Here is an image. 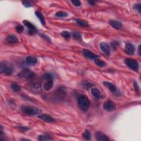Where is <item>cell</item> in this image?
I'll list each match as a JSON object with an SVG mask.
<instances>
[{"label": "cell", "instance_id": "cell-1", "mask_svg": "<svg viewBox=\"0 0 141 141\" xmlns=\"http://www.w3.org/2000/svg\"><path fill=\"white\" fill-rule=\"evenodd\" d=\"M0 72L5 76H11L13 72V66L8 61H2L0 65Z\"/></svg>", "mask_w": 141, "mask_h": 141}, {"label": "cell", "instance_id": "cell-2", "mask_svg": "<svg viewBox=\"0 0 141 141\" xmlns=\"http://www.w3.org/2000/svg\"><path fill=\"white\" fill-rule=\"evenodd\" d=\"M78 106L82 111H86L89 109L91 102L89 99L84 95H81L78 98Z\"/></svg>", "mask_w": 141, "mask_h": 141}, {"label": "cell", "instance_id": "cell-3", "mask_svg": "<svg viewBox=\"0 0 141 141\" xmlns=\"http://www.w3.org/2000/svg\"><path fill=\"white\" fill-rule=\"evenodd\" d=\"M22 111L28 115H40L42 113V110L40 109L33 106H23Z\"/></svg>", "mask_w": 141, "mask_h": 141}, {"label": "cell", "instance_id": "cell-4", "mask_svg": "<svg viewBox=\"0 0 141 141\" xmlns=\"http://www.w3.org/2000/svg\"><path fill=\"white\" fill-rule=\"evenodd\" d=\"M35 76V73L28 69H24L18 74V77L20 78L24 79H32L34 78Z\"/></svg>", "mask_w": 141, "mask_h": 141}, {"label": "cell", "instance_id": "cell-5", "mask_svg": "<svg viewBox=\"0 0 141 141\" xmlns=\"http://www.w3.org/2000/svg\"><path fill=\"white\" fill-rule=\"evenodd\" d=\"M125 63L129 67L134 71H137L139 67V65L136 60L132 58H126Z\"/></svg>", "mask_w": 141, "mask_h": 141}, {"label": "cell", "instance_id": "cell-6", "mask_svg": "<svg viewBox=\"0 0 141 141\" xmlns=\"http://www.w3.org/2000/svg\"><path fill=\"white\" fill-rule=\"evenodd\" d=\"M28 89L33 94H39L42 92V85L39 83H32L28 87Z\"/></svg>", "mask_w": 141, "mask_h": 141}, {"label": "cell", "instance_id": "cell-7", "mask_svg": "<svg viewBox=\"0 0 141 141\" xmlns=\"http://www.w3.org/2000/svg\"><path fill=\"white\" fill-rule=\"evenodd\" d=\"M104 109L107 111H113L116 110V105L111 100H106L104 102L103 104Z\"/></svg>", "mask_w": 141, "mask_h": 141}, {"label": "cell", "instance_id": "cell-8", "mask_svg": "<svg viewBox=\"0 0 141 141\" xmlns=\"http://www.w3.org/2000/svg\"><path fill=\"white\" fill-rule=\"evenodd\" d=\"M100 48L105 55L109 56L110 55V48L107 43L102 42L100 44Z\"/></svg>", "mask_w": 141, "mask_h": 141}, {"label": "cell", "instance_id": "cell-9", "mask_svg": "<svg viewBox=\"0 0 141 141\" xmlns=\"http://www.w3.org/2000/svg\"><path fill=\"white\" fill-rule=\"evenodd\" d=\"M95 138L97 141H109V138L101 132H96L95 133Z\"/></svg>", "mask_w": 141, "mask_h": 141}, {"label": "cell", "instance_id": "cell-10", "mask_svg": "<svg viewBox=\"0 0 141 141\" xmlns=\"http://www.w3.org/2000/svg\"><path fill=\"white\" fill-rule=\"evenodd\" d=\"M23 24L25 26H26L28 29H29V33L30 34H34V33L36 32V31H37V30H36L35 27L32 23H30L26 20H23Z\"/></svg>", "mask_w": 141, "mask_h": 141}, {"label": "cell", "instance_id": "cell-11", "mask_svg": "<svg viewBox=\"0 0 141 141\" xmlns=\"http://www.w3.org/2000/svg\"><path fill=\"white\" fill-rule=\"evenodd\" d=\"M83 52V55H84V57H86L87 58H89V59H95L98 57V56L95 54L94 53L92 52V51L88 50H86L84 49L82 51Z\"/></svg>", "mask_w": 141, "mask_h": 141}, {"label": "cell", "instance_id": "cell-12", "mask_svg": "<svg viewBox=\"0 0 141 141\" xmlns=\"http://www.w3.org/2000/svg\"><path fill=\"white\" fill-rule=\"evenodd\" d=\"M39 118L41 120H42L43 121H44L45 122H49V123H54L56 122V120L51 117L50 115L47 114H43L39 115Z\"/></svg>", "mask_w": 141, "mask_h": 141}, {"label": "cell", "instance_id": "cell-13", "mask_svg": "<svg viewBox=\"0 0 141 141\" xmlns=\"http://www.w3.org/2000/svg\"><path fill=\"white\" fill-rule=\"evenodd\" d=\"M125 52L127 54L129 55H132L134 54L135 51V47L131 44L128 43L126 44V45L125 46Z\"/></svg>", "mask_w": 141, "mask_h": 141}, {"label": "cell", "instance_id": "cell-14", "mask_svg": "<svg viewBox=\"0 0 141 141\" xmlns=\"http://www.w3.org/2000/svg\"><path fill=\"white\" fill-rule=\"evenodd\" d=\"M6 41L9 44H17L19 42L18 38L15 35H9L6 38Z\"/></svg>", "mask_w": 141, "mask_h": 141}, {"label": "cell", "instance_id": "cell-15", "mask_svg": "<svg viewBox=\"0 0 141 141\" xmlns=\"http://www.w3.org/2000/svg\"><path fill=\"white\" fill-rule=\"evenodd\" d=\"M109 24L115 29H121L122 27V23L120 22L116 21V20H110L109 22Z\"/></svg>", "mask_w": 141, "mask_h": 141}, {"label": "cell", "instance_id": "cell-16", "mask_svg": "<svg viewBox=\"0 0 141 141\" xmlns=\"http://www.w3.org/2000/svg\"><path fill=\"white\" fill-rule=\"evenodd\" d=\"M25 60H26V62L28 64H29V65H32V66L36 65L38 62V60L37 58L35 57H34V56H31L27 57Z\"/></svg>", "mask_w": 141, "mask_h": 141}, {"label": "cell", "instance_id": "cell-17", "mask_svg": "<svg viewBox=\"0 0 141 141\" xmlns=\"http://www.w3.org/2000/svg\"><path fill=\"white\" fill-rule=\"evenodd\" d=\"M53 86V80L47 81L46 83L44 84V85L43 86V88L44 89V90H45L46 91H48L52 89Z\"/></svg>", "mask_w": 141, "mask_h": 141}, {"label": "cell", "instance_id": "cell-18", "mask_svg": "<svg viewBox=\"0 0 141 141\" xmlns=\"http://www.w3.org/2000/svg\"><path fill=\"white\" fill-rule=\"evenodd\" d=\"M103 84L106 87H107L111 92H115L116 91V87L114 84L110 82H104Z\"/></svg>", "mask_w": 141, "mask_h": 141}, {"label": "cell", "instance_id": "cell-19", "mask_svg": "<svg viewBox=\"0 0 141 141\" xmlns=\"http://www.w3.org/2000/svg\"><path fill=\"white\" fill-rule=\"evenodd\" d=\"M92 94L97 99H99L101 98L100 92L97 88H92L91 90Z\"/></svg>", "mask_w": 141, "mask_h": 141}, {"label": "cell", "instance_id": "cell-20", "mask_svg": "<svg viewBox=\"0 0 141 141\" xmlns=\"http://www.w3.org/2000/svg\"><path fill=\"white\" fill-rule=\"evenodd\" d=\"M35 14L36 16H37V17L38 18V19H39V20L40 21L41 23L42 24V25H45V20L44 17L43 16V15L39 11H36L35 12Z\"/></svg>", "mask_w": 141, "mask_h": 141}, {"label": "cell", "instance_id": "cell-21", "mask_svg": "<svg viewBox=\"0 0 141 141\" xmlns=\"http://www.w3.org/2000/svg\"><path fill=\"white\" fill-rule=\"evenodd\" d=\"M75 20L77 23L78 25H81V26L82 27H89L88 23L87 21H86V20H83V19H76Z\"/></svg>", "mask_w": 141, "mask_h": 141}, {"label": "cell", "instance_id": "cell-22", "mask_svg": "<svg viewBox=\"0 0 141 141\" xmlns=\"http://www.w3.org/2000/svg\"><path fill=\"white\" fill-rule=\"evenodd\" d=\"M11 88L12 89V90L14 92H19L20 91V90H21L20 87L17 83H12L11 84Z\"/></svg>", "mask_w": 141, "mask_h": 141}, {"label": "cell", "instance_id": "cell-23", "mask_svg": "<svg viewBox=\"0 0 141 141\" xmlns=\"http://www.w3.org/2000/svg\"><path fill=\"white\" fill-rule=\"evenodd\" d=\"M61 35L66 40H69L71 39L70 33L67 31H66V30H64V31L61 32Z\"/></svg>", "mask_w": 141, "mask_h": 141}, {"label": "cell", "instance_id": "cell-24", "mask_svg": "<svg viewBox=\"0 0 141 141\" xmlns=\"http://www.w3.org/2000/svg\"><path fill=\"white\" fill-rule=\"evenodd\" d=\"M82 137L86 140H90L91 139V134L88 130H86L83 133Z\"/></svg>", "mask_w": 141, "mask_h": 141}, {"label": "cell", "instance_id": "cell-25", "mask_svg": "<svg viewBox=\"0 0 141 141\" xmlns=\"http://www.w3.org/2000/svg\"><path fill=\"white\" fill-rule=\"evenodd\" d=\"M94 62L97 66H99V67H104V66L106 65V63H105L103 61L99 60V59H98V58L94 59Z\"/></svg>", "mask_w": 141, "mask_h": 141}, {"label": "cell", "instance_id": "cell-26", "mask_svg": "<svg viewBox=\"0 0 141 141\" xmlns=\"http://www.w3.org/2000/svg\"><path fill=\"white\" fill-rule=\"evenodd\" d=\"M38 140L39 141H51L52 140V138H51V137L48 136L47 135H40L39 137H38Z\"/></svg>", "mask_w": 141, "mask_h": 141}, {"label": "cell", "instance_id": "cell-27", "mask_svg": "<svg viewBox=\"0 0 141 141\" xmlns=\"http://www.w3.org/2000/svg\"><path fill=\"white\" fill-rule=\"evenodd\" d=\"M43 78L46 81H48V80H53V76L50 73H45L44 75H43Z\"/></svg>", "mask_w": 141, "mask_h": 141}, {"label": "cell", "instance_id": "cell-28", "mask_svg": "<svg viewBox=\"0 0 141 141\" xmlns=\"http://www.w3.org/2000/svg\"><path fill=\"white\" fill-rule=\"evenodd\" d=\"M68 16V14L66 12L63 11H59L57 12L55 14V16L57 17H66Z\"/></svg>", "mask_w": 141, "mask_h": 141}, {"label": "cell", "instance_id": "cell-29", "mask_svg": "<svg viewBox=\"0 0 141 141\" xmlns=\"http://www.w3.org/2000/svg\"><path fill=\"white\" fill-rule=\"evenodd\" d=\"M72 35L74 39L77 40H80L82 39V35L78 32H73Z\"/></svg>", "mask_w": 141, "mask_h": 141}, {"label": "cell", "instance_id": "cell-30", "mask_svg": "<svg viewBox=\"0 0 141 141\" xmlns=\"http://www.w3.org/2000/svg\"><path fill=\"white\" fill-rule=\"evenodd\" d=\"M15 29H16V31L18 33H21L24 30V27L22 26V25H18L15 28Z\"/></svg>", "mask_w": 141, "mask_h": 141}, {"label": "cell", "instance_id": "cell-31", "mask_svg": "<svg viewBox=\"0 0 141 141\" xmlns=\"http://www.w3.org/2000/svg\"><path fill=\"white\" fill-rule=\"evenodd\" d=\"M18 129L19 130V131H20V132H25V131H27L29 130H30V128L29 127H18Z\"/></svg>", "mask_w": 141, "mask_h": 141}, {"label": "cell", "instance_id": "cell-32", "mask_svg": "<svg viewBox=\"0 0 141 141\" xmlns=\"http://www.w3.org/2000/svg\"><path fill=\"white\" fill-rule=\"evenodd\" d=\"M22 3L23 4V6H25L27 8H29V7H31L33 6L32 3H30V2H27V1H22Z\"/></svg>", "mask_w": 141, "mask_h": 141}, {"label": "cell", "instance_id": "cell-33", "mask_svg": "<svg viewBox=\"0 0 141 141\" xmlns=\"http://www.w3.org/2000/svg\"><path fill=\"white\" fill-rule=\"evenodd\" d=\"M71 2L76 7H79L81 5V2L80 1H78V0H73V1H72Z\"/></svg>", "mask_w": 141, "mask_h": 141}, {"label": "cell", "instance_id": "cell-34", "mask_svg": "<svg viewBox=\"0 0 141 141\" xmlns=\"http://www.w3.org/2000/svg\"><path fill=\"white\" fill-rule=\"evenodd\" d=\"M134 9L135 10H136L138 12L141 13V4L140 3H138L135 4V6H134Z\"/></svg>", "mask_w": 141, "mask_h": 141}, {"label": "cell", "instance_id": "cell-35", "mask_svg": "<svg viewBox=\"0 0 141 141\" xmlns=\"http://www.w3.org/2000/svg\"><path fill=\"white\" fill-rule=\"evenodd\" d=\"M83 87H85V88H89L92 86V84L90 83L89 82H84V83L83 84Z\"/></svg>", "mask_w": 141, "mask_h": 141}, {"label": "cell", "instance_id": "cell-36", "mask_svg": "<svg viewBox=\"0 0 141 141\" xmlns=\"http://www.w3.org/2000/svg\"><path fill=\"white\" fill-rule=\"evenodd\" d=\"M134 86H135V89L136 92H139L140 89V87L139 86H138V83L137 82H136V81L134 82Z\"/></svg>", "mask_w": 141, "mask_h": 141}, {"label": "cell", "instance_id": "cell-37", "mask_svg": "<svg viewBox=\"0 0 141 141\" xmlns=\"http://www.w3.org/2000/svg\"><path fill=\"white\" fill-rule=\"evenodd\" d=\"M112 46L114 48H116L117 46H119V43L116 42V41H114V42L112 43Z\"/></svg>", "mask_w": 141, "mask_h": 141}, {"label": "cell", "instance_id": "cell-38", "mask_svg": "<svg viewBox=\"0 0 141 141\" xmlns=\"http://www.w3.org/2000/svg\"><path fill=\"white\" fill-rule=\"evenodd\" d=\"M88 3L91 5H95V3H96V2L94 1H88Z\"/></svg>", "mask_w": 141, "mask_h": 141}, {"label": "cell", "instance_id": "cell-39", "mask_svg": "<svg viewBox=\"0 0 141 141\" xmlns=\"http://www.w3.org/2000/svg\"><path fill=\"white\" fill-rule=\"evenodd\" d=\"M140 47H141V46L140 45L139 47H138V54H139V55H141V51H140L141 48H140Z\"/></svg>", "mask_w": 141, "mask_h": 141}]
</instances>
